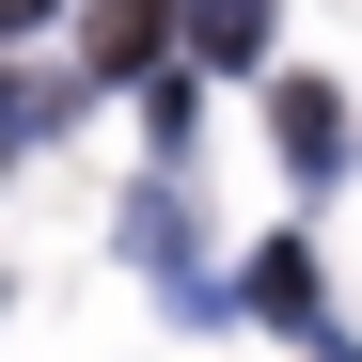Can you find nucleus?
Returning a JSON list of instances; mask_svg holds the SVG:
<instances>
[{"label":"nucleus","instance_id":"1","mask_svg":"<svg viewBox=\"0 0 362 362\" xmlns=\"http://www.w3.org/2000/svg\"><path fill=\"white\" fill-rule=\"evenodd\" d=\"M268 142H284V173H346V95L331 79H268Z\"/></svg>","mask_w":362,"mask_h":362},{"label":"nucleus","instance_id":"2","mask_svg":"<svg viewBox=\"0 0 362 362\" xmlns=\"http://www.w3.org/2000/svg\"><path fill=\"white\" fill-rule=\"evenodd\" d=\"M173 32H189V0H95V79H142Z\"/></svg>","mask_w":362,"mask_h":362},{"label":"nucleus","instance_id":"3","mask_svg":"<svg viewBox=\"0 0 362 362\" xmlns=\"http://www.w3.org/2000/svg\"><path fill=\"white\" fill-rule=\"evenodd\" d=\"M268 32H284V0H189V64H221V79H252Z\"/></svg>","mask_w":362,"mask_h":362},{"label":"nucleus","instance_id":"4","mask_svg":"<svg viewBox=\"0 0 362 362\" xmlns=\"http://www.w3.org/2000/svg\"><path fill=\"white\" fill-rule=\"evenodd\" d=\"M236 299H252L268 331H315V252H299V236H252V268H236Z\"/></svg>","mask_w":362,"mask_h":362},{"label":"nucleus","instance_id":"5","mask_svg":"<svg viewBox=\"0 0 362 362\" xmlns=\"http://www.w3.org/2000/svg\"><path fill=\"white\" fill-rule=\"evenodd\" d=\"M0 16H16V32H47V16H64V0H0Z\"/></svg>","mask_w":362,"mask_h":362},{"label":"nucleus","instance_id":"6","mask_svg":"<svg viewBox=\"0 0 362 362\" xmlns=\"http://www.w3.org/2000/svg\"><path fill=\"white\" fill-rule=\"evenodd\" d=\"M315 362H362V346H346V331H315Z\"/></svg>","mask_w":362,"mask_h":362}]
</instances>
